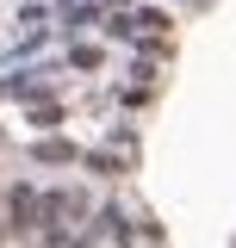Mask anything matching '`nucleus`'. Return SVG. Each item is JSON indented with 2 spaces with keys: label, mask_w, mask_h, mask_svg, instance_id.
Wrapping results in <instances>:
<instances>
[{
  "label": "nucleus",
  "mask_w": 236,
  "mask_h": 248,
  "mask_svg": "<svg viewBox=\"0 0 236 248\" xmlns=\"http://www.w3.org/2000/svg\"><path fill=\"white\" fill-rule=\"evenodd\" d=\"M31 217H37V199L19 186V192H13V230H31Z\"/></svg>",
  "instance_id": "1"
}]
</instances>
